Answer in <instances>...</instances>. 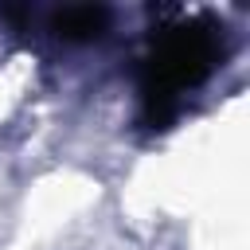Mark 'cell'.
Instances as JSON below:
<instances>
[{
	"mask_svg": "<svg viewBox=\"0 0 250 250\" xmlns=\"http://www.w3.org/2000/svg\"><path fill=\"white\" fill-rule=\"evenodd\" d=\"M219 62V35L207 20H188L176 27H164V35L152 43L145 66H141V113L145 125L164 129L176 109L180 94L199 86Z\"/></svg>",
	"mask_w": 250,
	"mask_h": 250,
	"instance_id": "obj_1",
	"label": "cell"
},
{
	"mask_svg": "<svg viewBox=\"0 0 250 250\" xmlns=\"http://www.w3.org/2000/svg\"><path fill=\"white\" fill-rule=\"evenodd\" d=\"M109 27V12L102 4H78V8H62L55 16V35L70 39V43H90Z\"/></svg>",
	"mask_w": 250,
	"mask_h": 250,
	"instance_id": "obj_2",
	"label": "cell"
}]
</instances>
